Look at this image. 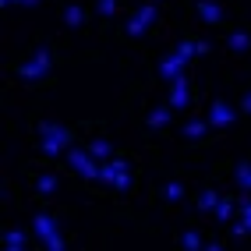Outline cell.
I'll return each mask as SVG.
<instances>
[{"label": "cell", "instance_id": "1", "mask_svg": "<svg viewBox=\"0 0 251 251\" xmlns=\"http://www.w3.org/2000/svg\"><path fill=\"white\" fill-rule=\"evenodd\" d=\"M50 64H53L50 50H36V53H32V60H25L22 68H14V75H18L22 81H43V78L50 75Z\"/></svg>", "mask_w": 251, "mask_h": 251}, {"label": "cell", "instance_id": "2", "mask_svg": "<svg viewBox=\"0 0 251 251\" xmlns=\"http://www.w3.org/2000/svg\"><path fill=\"white\" fill-rule=\"evenodd\" d=\"M68 163L85 180H99V163H96V156L89 152V149H68Z\"/></svg>", "mask_w": 251, "mask_h": 251}, {"label": "cell", "instance_id": "3", "mask_svg": "<svg viewBox=\"0 0 251 251\" xmlns=\"http://www.w3.org/2000/svg\"><path fill=\"white\" fill-rule=\"evenodd\" d=\"M156 18H159V11H156V0H149V4L135 14V18L127 22V36H142V32L149 28V25H156Z\"/></svg>", "mask_w": 251, "mask_h": 251}, {"label": "cell", "instance_id": "4", "mask_svg": "<svg viewBox=\"0 0 251 251\" xmlns=\"http://www.w3.org/2000/svg\"><path fill=\"white\" fill-rule=\"evenodd\" d=\"M209 124H212V131L233 124V110H230L226 99H212V103H209Z\"/></svg>", "mask_w": 251, "mask_h": 251}, {"label": "cell", "instance_id": "5", "mask_svg": "<svg viewBox=\"0 0 251 251\" xmlns=\"http://www.w3.org/2000/svg\"><path fill=\"white\" fill-rule=\"evenodd\" d=\"M174 110H184V106H191V89H188V78H177V81H170V99H166Z\"/></svg>", "mask_w": 251, "mask_h": 251}, {"label": "cell", "instance_id": "6", "mask_svg": "<svg viewBox=\"0 0 251 251\" xmlns=\"http://www.w3.org/2000/svg\"><path fill=\"white\" fill-rule=\"evenodd\" d=\"M39 138H53V142H60L64 149H71V131L64 127V124H53V121H39Z\"/></svg>", "mask_w": 251, "mask_h": 251}, {"label": "cell", "instance_id": "7", "mask_svg": "<svg viewBox=\"0 0 251 251\" xmlns=\"http://www.w3.org/2000/svg\"><path fill=\"white\" fill-rule=\"evenodd\" d=\"M32 230H36L39 244H43V241H50V237H53V233H60V230H57V220H53V216H50V212H39L36 220H32Z\"/></svg>", "mask_w": 251, "mask_h": 251}, {"label": "cell", "instance_id": "8", "mask_svg": "<svg viewBox=\"0 0 251 251\" xmlns=\"http://www.w3.org/2000/svg\"><path fill=\"white\" fill-rule=\"evenodd\" d=\"M184 68H188V64H184L177 53H170V57H163V64H159V75H163L166 81H177V78L184 75Z\"/></svg>", "mask_w": 251, "mask_h": 251}, {"label": "cell", "instance_id": "9", "mask_svg": "<svg viewBox=\"0 0 251 251\" xmlns=\"http://www.w3.org/2000/svg\"><path fill=\"white\" fill-rule=\"evenodd\" d=\"M198 18H202L205 25H220L223 22V7L212 4V0H202V4H198Z\"/></svg>", "mask_w": 251, "mask_h": 251}, {"label": "cell", "instance_id": "10", "mask_svg": "<svg viewBox=\"0 0 251 251\" xmlns=\"http://www.w3.org/2000/svg\"><path fill=\"white\" fill-rule=\"evenodd\" d=\"M209 131H212L209 121H188V124H184V138H188V142H202Z\"/></svg>", "mask_w": 251, "mask_h": 251}, {"label": "cell", "instance_id": "11", "mask_svg": "<svg viewBox=\"0 0 251 251\" xmlns=\"http://www.w3.org/2000/svg\"><path fill=\"white\" fill-rule=\"evenodd\" d=\"M113 166H117V174H113V184H110V188H113V191H127V188H131L127 163H124V159H113Z\"/></svg>", "mask_w": 251, "mask_h": 251}, {"label": "cell", "instance_id": "12", "mask_svg": "<svg viewBox=\"0 0 251 251\" xmlns=\"http://www.w3.org/2000/svg\"><path fill=\"white\" fill-rule=\"evenodd\" d=\"M233 180H237V188H241L244 195H251V159H241V163H237Z\"/></svg>", "mask_w": 251, "mask_h": 251}, {"label": "cell", "instance_id": "13", "mask_svg": "<svg viewBox=\"0 0 251 251\" xmlns=\"http://www.w3.org/2000/svg\"><path fill=\"white\" fill-rule=\"evenodd\" d=\"M170 103H166V106H156L152 113H149V127H152V131H163V127H170Z\"/></svg>", "mask_w": 251, "mask_h": 251}, {"label": "cell", "instance_id": "14", "mask_svg": "<svg viewBox=\"0 0 251 251\" xmlns=\"http://www.w3.org/2000/svg\"><path fill=\"white\" fill-rule=\"evenodd\" d=\"M233 209H241L237 205V198H220V205H216V220H220V223H233Z\"/></svg>", "mask_w": 251, "mask_h": 251}, {"label": "cell", "instance_id": "15", "mask_svg": "<svg viewBox=\"0 0 251 251\" xmlns=\"http://www.w3.org/2000/svg\"><path fill=\"white\" fill-rule=\"evenodd\" d=\"M64 25H68V28H81V25H85V11H81L78 4L64 7Z\"/></svg>", "mask_w": 251, "mask_h": 251}, {"label": "cell", "instance_id": "16", "mask_svg": "<svg viewBox=\"0 0 251 251\" xmlns=\"http://www.w3.org/2000/svg\"><path fill=\"white\" fill-rule=\"evenodd\" d=\"M216 205H220V195H216V188H205L202 195H198V209H202V212H216Z\"/></svg>", "mask_w": 251, "mask_h": 251}, {"label": "cell", "instance_id": "17", "mask_svg": "<svg viewBox=\"0 0 251 251\" xmlns=\"http://www.w3.org/2000/svg\"><path fill=\"white\" fill-rule=\"evenodd\" d=\"M89 152H92L96 159H110V156H113V145H110L106 138H92V142H89Z\"/></svg>", "mask_w": 251, "mask_h": 251}, {"label": "cell", "instance_id": "18", "mask_svg": "<svg viewBox=\"0 0 251 251\" xmlns=\"http://www.w3.org/2000/svg\"><path fill=\"white\" fill-rule=\"evenodd\" d=\"M248 46H251V36H248L244 28H237V32H230V50H233V53H244Z\"/></svg>", "mask_w": 251, "mask_h": 251}, {"label": "cell", "instance_id": "19", "mask_svg": "<svg viewBox=\"0 0 251 251\" xmlns=\"http://www.w3.org/2000/svg\"><path fill=\"white\" fill-rule=\"evenodd\" d=\"M174 53H177V57H180L184 64H188L191 57H198V39H184V43H180V46L174 50Z\"/></svg>", "mask_w": 251, "mask_h": 251}, {"label": "cell", "instance_id": "20", "mask_svg": "<svg viewBox=\"0 0 251 251\" xmlns=\"http://www.w3.org/2000/svg\"><path fill=\"white\" fill-rule=\"evenodd\" d=\"M4 248H7V251H22V248H25V233H22V230H7V233H4Z\"/></svg>", "mask_w": 251, "mask_h": 251}, {"label": "cell", "instance_id": "21", "mask_svg": "<svg viewBox=\"0 0 251 251\" xmlns=\"http://www.w3.org/2000/svg\"><path fill=\"white\" fill-rule=\"evenodd\" d=\"M163 198H166V202H180V198H184V184H177V180L163 184Z\"/></svg>", "mask_w": 251, "mask_h": 251}, {"label": "cell", "instance_id": "22", "mask_svg": "<svg viewBox=\"0 0 251 251\" xmlns=\"http://www.w3.org/2000/svg\"><path fill=\"white\" fill-rule=\"evenodd\" d=\"M180 248H188V251H198V248H205V244H202V237H198L195 230H184V233H180Z\"/></svg>", "mask_w": 251, "mask_h": 251}, {"label": "cell", "instance_id": "23", "mask_svg": "<svg viewBox=\"0 0 251 251\" xmlns=\"http://www.w3.org/2000/svg\"><path fill=\"white\" fill-rule=\"evenodd\" d=\"M39 145H43V156H50V159L60 156V152H68V149H64L60 142H53V138H39Z\"/></svg>", "mask_w": 251, "mask_h": 251}, {"label": "cell", "instance_id": "24", "mask_svg": "<svg viewBox=\"0 0 251 251\" xmlns=\"http://www.w3.org/2000/svg\"><path fill=\"white\" fill-rule=\"evenodd\" d=\"M96 11H99V18H113L117 14V0H96Z\"/></svg>", "mask_w": 251, "mask_h": 251}, {"label": "cell", "instance_id": "25", "mask_svg": "<svg viewBox=\"0 0 251 251\" xmlns=\"http://www.w3.org/2000/svg\"><path fill=\"white\" fill-rule=\"evenodd\" d=\"M36 191H39V195H53V191H57V177H39V180H36Z\"/></svg>", "mask_w": 251, "mask_h": 251}, {"label": "cell", "instance_id": "26", "mask_svg": "<svg viewBox=\"0 0 251 251\" xmlns=\"http://www.w3.org/2000/svg\"><path fill=\"white\" fill-rule=\"evenodd\" d=\"M230 230H233V237H237V241H241V237H248V233H251V226H248L244 220H233V223H230Z\"/></svg>", "mask_w": 251, "mask_h": 251}, {"label": "cell", "instance_id": "27", "mask_svg": "<svg viewBox=\"0 0 251 251\" xmlns=\"http://www.w3.org/2000/svg\"><path fill=\"white\" fill-rule=\"evenodd\" d=\"M43 248H50V251H64L68 244H64V237H60V233H53L50 241H43Z\"/></svg>", "mask_w": 251, "mask_h": 251}, {"label": "cell", "instance_id": "28", "mask_svg": "<svg viewBox=\"0 0 251 251\" xmlns=\"http://www.w3.org/2000/svg\"><path fill=\"white\" fill-rule=\"evenodd\" d=\"M241 220L251 226V202H244V205H241Z\"/></svg>", "mask_w": 251, "mask_h": 251}, {"label": "cell", "instance_id": "29", "mask_svg": "<svg viewBox=\"0 0 251 251\" xmlns=\"http://www.w3.org/2000/svg\"><path fill=\"white\" fill-rule=\"evenodd\" d=\"M241 113H251V92H248V96L241 99Z\"/></svg>", "mask_w": 251, "mask_h": 251}, {"label": "cell", "instance_id": "30", "mask_svg": "<svg viewBox=\"0 0 251 251\" xmlns=\"http://www.w3.org/2000/svg\"><path fill=\"white\" fill-rule=\"evenodd\" d=\"M11 4H22V0H0V7H11Z\"/></svg>", "mask_w": 251, "mask_h": 251}, {"label": "cell", "instance_id": "31", "mask_svg": "<svg viewBox=\"0 0 251 251\" xmlns=\"http://www.w3.org/2000/svg\"><path fill=\"white\" fill-rule=\"evenodd\" d=\"M39 4V0H22V7H36Z\"/></svg>", "mask_w": 251, "mask_h": 251}]
</instances>
